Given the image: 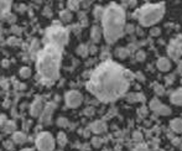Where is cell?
Returning a JSON list of instances; mask_svg holds the SVG:
<instances>
[{"label":"cell","mask_w":182,"mask_h":151,"mask_svg":"<svg viewBox=\"0 0 182 151\" xmlns=\"http://www.w3.org/2000/svg\"><path fill=\"white\" fill-rule=\"evenodd\" d=\"M131 73L112 61L101 64L90 76L87 89L102 102H113L129 88Z\"/></svg>","instance_id":"1"},{"label":"cell","mask_w":182,"mask_h":151,"mask_svg":"<svg viewBox=\"0 0 182 151\" xmlns=\"http://www.w3.org/2000/svg\"><path fill=\"white\" fill-rule=\"evenodd\" d=\"M62 47L46 45L37 53L36 70L44 83H53L60 77Z\"/></svg>","instance_id":"2"},{"label":"cell","mask_w":182,"mask_h":151,"mask_svg":"<svg viewBox=\"0 0 182 151\" xmlns=\"http://www.w3.org/2000/svg\"><path fill=\"white\" fill-rule=\"evenodd\" d=\"M125 25V14L123 9L115 4L107 7L103 15V29L105 40L109 44L115 42L123 33Z\"/></svg>","instance_id":"3"},{"label":"cell","mask_w":182,"mask_h":151,"mask_svg":"<svg viewBox=\"0 0 182 151\" xmlns=\"http://www.w3.org/2000/svg\"><path fill=\"white\" fill-rule=\"evenodd\" d=\"M165 7L164 4H158V5H146L141 7L139 11V20L144 26H150V25L158 22L164 15Z\"/></svg>","instance_id":"4"},{"label":"cell","mask_w":182,"mask_h":151,"mask_svg":"<svg viewBox=\"0 0 182 151\" xmlns=\"http://www.w3.org/2000/svg\"><path fill=\"white\" fill-rule=\"evenodd\" d=\"M45 40L47 45H55L62 47L68 42V31L62 26H51L46 30Z\"/></svg>","instance_id":"5"},{"label":"cell","mask_w":182,"mask_h":151,"mask_svg":"<svg viewBox=\"0 0 182 151\" xmlns=\"http://www.w3.org/2000/svg\"><path fill=\"white\" fill-rule=\"evenodd\" d=\"M36 147L38 151H53L55 139L50 132H41L36 139Z\"/></svg>","instance_id":"6"},{"label":"cell","mask_w":182,"mask_h":151,"mask_svg":"<svg viewBox=\"0 0 182 151\" xmlns=\"http://www.w3.org/2000/svg\"><path fill=\"white\" fill-rule=\"evenodd\" d=\"M82 100H83V97H82V94L77 90H70L66 93V104L70 108L79 107Z\"/></svg>","instance_id":"7"},{"label":"cell","mask_w":182,"mask_h":151,"mask_svg":"<svg viewBox=\"0 0 182 151\" xmlns=\"http://www.w3.org/2000/svg\"><path fill=\"white\" fill-rule=\"evenodd\" d=\"M169 55L173 60H178V57L182 55V37L173 40L169 47Z\"/></svg>","instance_id":"8"},{"label":"cell","mask_w":182,"mask_h":151,"mask_svg":"<svg viewBox=\"0 0 182 151\" xmlns=\"http://www.w3.org/2000/svg\"><path fill=\"white\" fill-rule=\"evenodd\" d=\"M44 109H45V105H44V102L41 99H36L34 103L31 105V109H30V113L32 116H38L44 113Z\"/></svg>","instance_id":"9"},{"label":"cell","mask_w":182,"mask_h":151,"mask_svg":"<svg viewBox=\"0 0 182 151\" xmlns=\"http://www.w3.org/2000/svg\"><path fill=\"white\" fill-rule=\"evenodd\" d=\"M53 109H55V104H50L46 109H44V113H42V116H41V119H42V121L45 124L50 123V120H51V115L53 113Z\"/></svg>","instance_id":"10"},{"label":"cell","mask_w":182,"mask_h":151,"mask_svg":"<svg viewBox=\"0 0 182 151\" xmlns=\"http://www.w3.org/2000/svg\"><path fill=\"white\" fill-rule=\"evenodd\" d=\"M11 4H13L11 1H0V18H4L10 11Z\"/></svg>","instance_id":"11"},{"label":"cell","mask_w":182,"mask_h":151,"mask_svg":"<svg viewBox=\"0 0 182 151\" xmlns=\"http://www.w3.org/2000/svg\"><path fill=\"white\" fill-rule=\"evenodd\" d=\"M26 139H27L26 135H25V132H22V131H15L13 135V140L16 144H24V142L26 141Z\"/></svg>","instance_id":"12"},{"label":"cell","mask_w":182,"mask_h":151,"mask_svg":"<svg viewBox=\"0 0 182 151\" xmlns=\"http://www.w3.org/2000/svg\"><path fill=\"white\" fill-rule=\"evenodd\" d=\"M92 130L94 131V132H97V134H99V132H103L105 129H107V127H105V124L103 123V121H94L93 124H92Z\"/></svg>","instance_id":"13"},{"label":"cell","mask_w":182,"mask_h":151,"mask_svg":"<svg viewBox=\"0 0 182 151\" xmlns=\"http://www.w3.org/2000/svg\"><path fill=\"white\" fill-rule=\"evenodd\" d=\"M158 67L161 71H169L171 64H170V61L167 60V58H160V60L158 61Z\"/></svg>","instance_id":"14"},{"label":"cell","mask_w":182,"mask_h":151,"mask_svg":"<svg viewBox=\"0 0 182 151\" xmlns=\"http://www.w3.org/2000/svg\"><path fill=\"white\" fill-rule=\"evenodd\" d=\"M171 100H172V103H175V104H181V105H182V88L173 93V95L171 97Z\"/></svg>","instance_id":"15"},{"label":"cell","mask_w":182,"mask_h":151,"mask_svg":"<svg viewBox=\"0 0 182 151\" xmlns=\"http://www.w3.org/2000/svg\"><path fill=\"white\" fill-rule=\"evenodd\" d=\"M171 127L172 129L177 131V132H182V119H175L171 121Z\"/></svg>","instance_id":"16"},{"label":"cell","mask_w":182,"mask_h":151,"mask_svg":"<svg viewBox=\"0 0 182 151\" xmlns=\"http://www.w3.org/2000/svg\"><path fill=\"white\" fill-rule=\"evenodd\" d=\"M101 29H99L98 26H94L93 29H92V38H93V41L94 42H98L99 40H101Z\"/></svg>","instance_id":"17"},{"label":"cell","mask_w":182,"mask_h":151,"mask_svg":"<svg viewBox=\"0 0 182 151\" xmlns=\"http://www.w3.org/2000/svg\"><path fill=\"white\" fill-rule=\"evenodd\" d=\"M19 74L21 78H29L31 76V68L30 67H22V68L19 71Z\"/></svg>","instance_id":"18"},{"label":"cell","mask_w":182,"mask_h":151,"mask_svg":"<svg viewBox=\"0 0 182 151\" xmlns=\"http://www.w3.org/2000/svg\"><path fill=\"white\" fill-rule=\"evenodd\" d=\"M60 16H61V19H62L64 22H68V21L72 20V14L70 13V10H63V11H61Z\"/></svg>","instance_id":"19"},{"label":"cell","mask_w":182,"mask_h":151,"mask_svg":"<svg viewBox=\"0 0 182 151\" xmlns=\"http://www.w3.org/2000/svg\"><path fill=\"white\" fill-rule=\"evenodd\" d=\"M57 142L61 145V146H64L67 144V136H66L64 132H60L58 136H57Z\"/></svg>","instance_id":"20"},{"label":"cell","mask_w":182,"mask_h":151,"mask_svg":"<svg viewBox=\"0 0 182 151\" xmlns=\"http://www.w3.org/2000/svg\"><path fill=\"white\" fill-rule=\"evenodd\" d=\"M15 128H16V125H15V123H14V121H7V123H6V125H5V130H6L7 132L14 131V130H15Z\"/></svg>","instance_id":"21"},{"label":"cell","mask_w":182,"mask_h":151,"mask_svg":"<svg viewBox=\"0 0 182 151\" xmlns=\"http://www.w3.org/2000/svg\"><path fill=\"white\" fill-rule=\"evenodd\" d=\"M104 9L103 7H101V6H98L97 9H95V11H94V15H95V18L98 19V18H102L103 19V15H104Z\"/></svg>","instance_id":"22"},{"label":"cell","mask_w":182,"mask_h":151,"mask_svg":"<svg viewBox=\"0 0 182 151\" xmlns=\"http://www.w3.org/2000/svg\"><path fill=\"white\" fill-rule=\"evenodd\" d=\"M117 55H118V57H120V58H125L127 56H128V51L125 48H118L117 50Z\"/></svg>","instance_id":"23"},{"label":"cell","mask_w":182,"mask_h":151,"mask_svg":"<svg viewBox=\"0 0 182 151\" xmlns=\"http://www.w3.org/2000/svg\"><path fill=\"white\" fill-rule=\"evenodd\" d=\"M158 112H159L160 114H162V115H167V114H170V109H169L167 107L161 105V107L158 109Z\"/></svg>","instance_id":"24"},{"label":"cell","mask_w":182,"mask_h":151,"mask_svg":"<svg viewBox=\"0 0 182 151\" xmlns=\"http://www.w3.org/2000/svg\"><path fill=\"white\" fill-rule=\"evenodd\" d=\"M68 7L71 10H78L79 9V3L78 1H70L68 3Z\"/></svg>","instance_id":"25"},{"label":"cell","mask_w":182,"mask_h":151,"mask_svg":"<svg viewBox=\"0 0 182 151\" xmlns=\"http://www.w3.org/2000/svg\"><path fill=\"white\" fill-rule=\"evenodd\" d=\"M162 104L160 103V102H158L156 99H154L152 102H151V104H150V107H151V109H154V110H158V109L161 107Z\"/></svg>","instance_id":"26"},{"label":"cell","mask_w":182,"mask_h":151,"mask_svg":"<svg viewBox=\"0 0 182 151\" xmlns=\"http://www.w3.org/2000/svg\"><path fill=\"white\" fill-rule=\"evenodd\" d=\"M57 124H58V127H67L68 125V120L66 118H60L57 120Z\"/></svg>","instance_id":"27"},{"label":"cell","mask_w":182,"mask_h":151,"mask_svg":"<svg viewBox=\"0 0 182 151\" xmlns=\"http://www.w3.org/2000/svg\"><path fill=\"white\" fill-rule=\"evenodd\" d=\"M92 144H93L95 147H99V146L102 145V140L99 139V138H94V139L92 140Z\"/></svg>","instance_id":"28"},{"label":"cell","mask_w":182,"mask_h":151,"mask_svg":"<svg viewBox=\"0 0 182 151\" xmlns=\"http://www.w3.org/2000/svg\"><path fill=\"white\" fill-rule=\"evenodd\" d=\"M77 52H78L79 55H83V56H84V55L87 53V52H86V46H84V45L79 46V47H78V50H77Z\"/></svg>","instance_id":"29"},{"label":"cell","mask_w":182,"mask_h":151,"mask_svg":"<svg viewBox=\"0 0 182 151\" xmlns=\"http://www.w3.org/2000/svg\"><path fill=\"white\" fill-rule=\"evenodd\" d=\"M144 58H145L144 52H139V53H138V60H139V61H143Z\"/></svg>","instance_id":"30"},{"label":"cell","mask_w":182,"mask_h":151,"mask_svg":"<svg viewBox=\"0 0 182 151\" xmlns=\"http://www.w3.org/2000/svg\"><path fill=\"white\" fill-rule=\"evenodd\" d=\"M156 33H160V30H158V29H154V30L151 31V35H152V36H155Z\"/></svg>","instance_id":"31"},{"label":"cell","mask_w":182,"mask_h":151,"mask_svg":"<svg viewBox=\"0 0 182 151\" xmlns=\"http://www.w3.org/2000/svg\"><path fill=\"white\" fill-rule=\"evenodd\" d=\"M5 145H6L7 149H9V147L11 149V147H13V144H11V142H9V141H6V142H5Z\"/></svg>","instance_id":"32"},{"label":"cell","mask_w":182,"mask_h":151,"mask_svg":"<svg viewBox=\"0 0 182 151\" xmlns=\"http://www.w3.org/2000/svg\"><path fill=\"white\" fill-rule=\"evenodd\" d=\"M178 72H180V73L182 74V62H181V63L178 64Z\"/></svg>","instance_id":"33"},{"label":"cell","mask_w":182,"mask_h":151,"mask_svg":"<svg viewBox=\"0 0 182 151\" xmlns=\"http://www.w3.org/2000/svg\"><path fill=\"white\" fill-rule=\"evenodd\" d=\"M3 64H4V67H7V64H9V61H3Z\"/></svg>","instance_id":"34"},{"label":"cell","mask_w":182,"mask_h":151,"mask_svg":"<svg viewBox=\"0 0 182 151\" xmlns=\"http://www.w3.org/2000/svg\"><path fill=\"white\" fill-rule=\"evenodd\" d=\"M21 151H34V150H31V149H24V150H21Z\"/></svg>","instance_id":"35"},{"label":"cell","mask_w":182,"mask_h":151,"mask_svg":"<svg viewBox=\"0 0 182 151\" xmlns=\"http://www.w3.org/2000/svg\"><path fill=\"white\" fill-rule=\"evenodd\" d=\"M58 151H61V150H58Z\"/></svg>","instance_id":"36"}]
</instances>
